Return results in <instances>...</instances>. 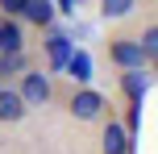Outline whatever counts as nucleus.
<instances>
[{
    "mask_svg": "<svg viewBox=\"0 0 158 154\" xmlns=\"http://www.w3.org/2000/svg\"><path fill=\"white\" fill-rule=\"evenodd\" d=\"M17 92H21L25 108H46L50 100H54V79H50L46 71H29V67H25V71L17 75Z\"/></svg>",
    "mask_w": 158,
    "mask_h": 154,
    "instance_id": "1",
    "label": "nucleus"
},
{
    "mask_svg": "<svg viewBox=\"0 0 158 154\" xmlns=\"http://www.w3.org/2000/svg\"><path fill=\"white\" fill-rule=\"evenodd\" d=\"M71 117L75 121H100L104 117V108H108V100H104V92H96V88H87V83H79V92L71 96Z\"/></svg>",
    "mask_w": 158,
    "mask_h": 154,
    "instance_id": "2",
    "label": "nucleus"
},
{
    "mask_svg": "<svg viewBox=\"0 0 158 154\" xmlns=\"http://www.w3.org/2000/svg\"><path fill=\"white\" fill-rule=\"evenodd\" d=\"M108 58L125 71V67H146V50L137 38H112L108 42Z\"/></svg>",
    "mask_w": 158,
    "mask_h": 154,
    "instance_id": "3",
    "label": "nucleus"
},
{
    "mask_svg": "<svg viewBox=\"0 0 158 154\" xmlns=\"http://www.w3.org/2000/svg\"><path fill=\"white\" fill-rule=\"evenodd\" d=\"M71 50H75L71 33L50 29V33H46V71H63V67H67V58H71Z\"/></svg>",
    "mask_w": 158,
    "mask_h": 154,
    "instance_id": "4",
    "label": "nucleus"
},
{
    "mask_svg": "<svg viewBox=\"0 0 158 154\" xmlns=\"http://www.w3.org/2000/svg\"><path fill=\"white\" fill-rule=\"evenodd\" d=\"M121 92H125L129 104H142L146 92H150V75H146V67H125V71H121Z\"/></svg>",
    "mask_w": 158,
    "mask_h": 154,
    "instance_id": "5",
    "label": "nucleus"
},
{
    "mask_svg": "<svg viewBox=\"0 0 158 154\" xmlns=\"http://www.w3.org/2000/svg\"><path fill=\"white\" fill-rule=\"evenodd\" d=\"M100 150H104V154H133V138L125 133L121 121L108 117V125H104V133H100Z\"/></svg>",
    "mask_w": 158,
    "mask_h": 154,
    "instance_id": "6",
    "label": "nucleus"
},
{
    "mask_svg": "<svg viewBox=\"0 0 158 154\" xmlns=\"http://www.w3.org/2000/svg\"><path fill=\"white\" fill-rule=\"evenodd\" d=\"M25 100H21V92L17 88H8V83H0V125H17V121H25Z\"/></svg>",
    "mask_w": 158,
    "mask_h": 154,
    "instance_id": "7",
    "label": "nucleus"
},
{
    "mask_svg": "<svg viewBox=\"0 0 158 154\" xmlns=\"http://www.w3.org/2000/svg\"><path fill=\"white\" fill-rule=\"evenodd\" d=\"M21 17H25L29 25H42V29H50V25H54V4H50V0H25Z\"/></svg>",
    "mask_w": 158,
    "mask_h": 154,
    "instance_id": "8",
    "label": "nucleus"
},
{
    "mask_svg": "<svg viewBox=\"0 0 158 154\" xmlns=\"http://www.w3.org/2000/svg\"><path fill=\"white\" fill-rule=\"evenodd\" d=\"M0 50H25V29H21L17 17L0 21Z\"/></svg>",
    "mask_w": 158,
    "mask_h": 154,
    "instance_id": "9",
    "label": "nucleus"
},
{
    "mask_svg": "<svg viewBox=\"0 0 158 154\" xmlns=\"http://www.w3.org/2000/svg\"><path fill=\"white\" fill-rule=\"evenodd\" d=\"M25 67V50H0V83H8V75H21Z\"/></svg>",
    "mask_w": 158,
    "mask_h": 154,
    "instance_id": "10",
    "label": "nucleus"
},
{
    "mask_svg": "<svg viewBox=\"0 0 158 154\" xmlns=\"http://www.w3.org/2000/svg\"><path fill=\"white\" fill-rule=\"evenodd\" d=\"M137 4H142V0H100V17L104 21H125Z\"/></svg>",
    "mask_w": 158,
    "mask_h": 154,
    "instance_id": "11",
    "label": "nucleus"
},
{
    "mask_svg": "<svg viewBox=\"0 0 158 154\" xmlns=\"http://www.w3.org/2000/svg\"><path fill=\"white\" fill-rule=\"evenodd\" d=\"M63 71H71V79H75V83H87V79H92V58H87L83 50H71V58H67Z\"/></svg>",
    "mask_w": 158,
    "mask_h": 154,
    "instance_id": "12",
    "label": "nucleus"
},
{
    "mask_svg": "<svg viewBox=\"0 0 158 154\" xmlns=\"http://www.w3.org/2000/svg\"><path fill=\"white\" fill-rule=\"evenodd\" d=\"M142 50H146V63H154L158 67V25H150V29H142Z\"/></svg>",
    "mask_w": 158,
    "mask_h": 154,
    "instance_id": "13",
    "label": "nucleus"
},
{
    "mask_svg": "<svg viewBox=\"0 0 158 154\" xmlns=\"http://www.w3.org/2000/svg\"><path fill=\"white\" fill-rule=\"evenodd\" d=\"M0 8H4L8 17H21V8H25V0H0Z\"/></svg>",
    "mask_w": 158,
    "mask_h": 154,
    "instance_id": "14",
    "label": "nucleus"
},
{
    "mask_svg": "<svg viewBox=\"0 0 158 154\" xmlns=\"http://www.w3.org/2000/svg\"><path fill=\"white\" fill-rule=\"evenodd\" d=\"M54 4H58L54 13H75V0H54Z\"/></svg>",
    "mask_w": 158,
    "mask_h": 154,
    "instance_id": "15",
    "label": "nucleus"
},
{
    "mask_svg": "<svg viewBox=\"0 0 158 154\" xmlns=\"http://www.w3.org/2000/svg\"><path fill=\"white\" fill-rule=\"evenodd\" d=\"M75 4H83V0H75Z\"/></svg>",
    "mask_w": 158,
    "mask_h": 154,
    "instance_id": "16",
    "label": "nucleus"
}]
</instances>
